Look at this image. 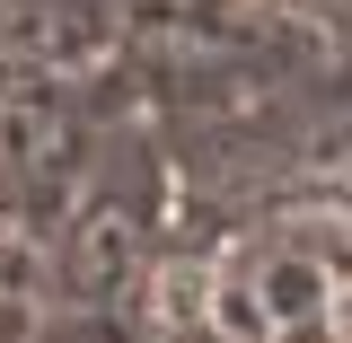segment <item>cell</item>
<instances>
[{"label":"cell","mask_w":352,"mask_h":343,"mask_svg":"<svg viewBox=\"0 0 352 343\" xmlns=\"http://www.w3.org/2000/svg\"><path fill=\"white\" fill-rule=\"evenodd\" d=\"M229 317H256V343H352V256L344 247H247L229 264Z\"/></svg>","instance_id":"1"}]
</instances>
